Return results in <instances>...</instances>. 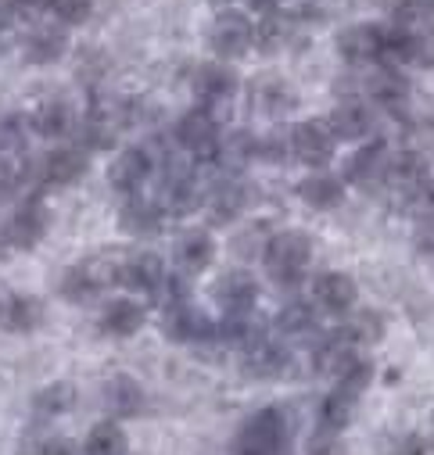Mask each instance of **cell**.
Wrapping results in <instances>:
<instances>
[{"instance_id":"cell-28","label":"cell","mask_w":434,"mask_h":455,"mask_svg":"<svg viewBox=\"0 0 434 455\" xmlns=\"http://www.w3.org/2000/svg\"><path fill=\"white\" fill-rule=\"evenodd\" d=\"M420 58H423V40H420L413 29H402V26L384 29V51H381V61H395V65H402V61H420Z\"/></svg>"},{"instance_id":"cell-5","label":"cell","mask_w":434,"mask_h":455,"mask_svg":"<svg viewBox=\"0 0 434 455\" xmlns=\"http://www.w3.org/2000/svg\"><path fill=\"white\" fill-rule=\"evenodd\" d=\"M280 448H284V419L277 409L255 412L234 441V455H280Z\"/></svg>"},{"instance_id":"cell-31","label":"cell","mask_w":434,"mask_h":455,"mask_svg":"<svg viewBox=\"0 0 434 455\" xmlns=\"http://www.w3.org/2000/svg\"><path fill=\"white\" fill-rule=\"evenodd\" d=\"M352 412H356V398L345 395V391H331L319 405V427L327 434H338L352 423Z\"/></svg>"},{"instance_id":"cell-32","label":"cell","mask_w":434,"mask_h":455,"mask_svg":"<svg viewBox=\"0 0 434 455\" xmlns=\"http://www.w3.org/2000/svg\"><path fill=\"white\" fill-rule=\"evenodd\" d=\"M284 363H287V355L277 345H269L266 337L245 352V370L255 377H277V373H284Z\"/></svg>"},{"instance_id":"cell-15","label":"cell","mask_w":434,"mask_h":455,"mask_svg":"<svg viewBox=\"0 0 434 455\" xmlns=\"http://www.w3.org/2000/svg\"><path fill=\"white\" fill-rule=\"evenodd\" d=\"M334 140H366L374 133V111L359 100H345L331 111V119H327Z\"/></svg>"},{"instance_id":"cell-12","label":"cell","mask_w":434,"mask_h":455,"mask_svg":"<svg viewBox=\"0 0 434 455\" xmlns=\"http://www.w3.org/2000/svg\"><path fill=\"white\" fill-rule=\"evenodd\" d=\"M237 93V76L227 65H201L194 76V97L201 100V108H220Z\"/></svg>"},{"instance_id":"cell-26","label":"cell","mask_w":434,"mask_h":455,"mask_svg":"<svg viewBox=\"0 0 434 455\" xmlns=\"http://www.w3.org/2000/svg\"><path fill=\"white\" fill-rule=\"evenodd\" d=\"M245 201H248L245 187L234 183V180H227V183H220V187L205 190V201H201V204L208 208L212 222H230V219H237V215L245 212Z\"/></svg>"},{"instance_id":"cell-42","label":"cell","mask_w":434,"mask_h":455,"mask_svg":"<svg viewBox=\"0 0 434 455\" xmlns=\"http://www.w3.org/2000/svg\"><path fill=\"white\" fill-rule=\"evenodd\" d=\"M252 4H255L259 12H266V15H273V8L280 4V0H252Z\"/></svg>"},{"instance_id":"cell-17","label":"cell","mask_w":434,"mask_h":455,"mask_svg":"<svg viewBox=\"0 0 434 455\" xmlns=\"http://www.w3.org/2000/svg\"><path fill=\"white\" fill-rule=\"evenodd\" d=\"M33 130L47 140H61V137H72L76 133V111L68 100L61 97H51L36 108V116H33Z\"/></svg>"},{"instance_id":"cell-24","label":"cell","mask_w":434,"mask_h":455,"mask_svg":"<svg viewBox=\"0 0 434 455\" xmlns=\"http://www.w3.org/2000/svg\"><path fill=\"white\" fill-rule=\"evenodd\" d=\"M68 47V36H65V26H47V22H36V29L29 33L26 40V58L36 61V65H51L65 54Z\"/></svg>"},{"instance_id":"cell-3","label":"cell","mask_w":434,"mask_h":455,"mask_svg":"<svg viewBox=\"0 0 434 455\" xmlns=\"http://www.w3.org/2000/svg\"><path fill=\"white\" fill-rule=\"evenodd\" d=\"M334 133L323 119H309V123H294L287 130V151L309 165V169H323L331 158H334Z\"/></svg>"},{"instance_id":"cell-1","label":"cell","mask_w":434,"mask_h":455,"mask_svg":"<svg viewBox=\"0 0 434 455\" xmlns=\"http://www.w3.org/2000/svg\"><path fill=\"white\" fill-rule=\"evenodd\" d=\"M123 266H126V255L119 251H100L86 262H79L76 269L65 273L61 280V294L72 298V301H86L93 294H100L104 287H112L123 280Z\"/></svg>"},{"instance_id":"cell-34","label":"cell","mask_w":434,"mask_h":455,"mask_svg":"<svg viewBox=\"0 0 434 455\" xmlns=\"http://www.w3.org/2000/svg\"><path fill=\"white\" fill-rule=\"evenodd\" d=\"M36 412L40 416H61V412H68L72 405H76V387L68 384V380H58V384H47L40 395H36Z\"/></svg>"},{"instance_id":"cell-29","label":"cell","mask_w":434,"mask_h":455,"mask_svg":"<svg viewBox=\"0 0 434 455\" xmlns=\"http://www.w3.org/2000/svg\"><path fill=\"white\" fill-rule=\"evenodd\" d=\"M141 402H144V391L130 377H116L112 384L104 387V405H108V412H112V416H130V412L141 409Z\"/></svg>"},{"instance_id":"cell-30","label":"cell","mask_w":434,"mask_h":455,"mask_svg":"<svg viewBox=\"0 0 434 455\" xmlns=\"http://www.w3.org/2000/svg\"><path fill=\"white\" fill-rule=\"evenodd\" d=\"M83 455H126V434L119 423H97L90 434H86V444H83Z\"/></svg>"},{"instance_id":"cell-13","label":"cell","mask_w":434,"mask_h":455,"mask_svg":"<svg viewBox=\"0 0 434 455\" xmlns=\"http://www.w3.org/2000/svg\"><path fill=\"white\" fill-rule=\"evenodd\" d=\"M165 333L173 340H208L215 337V323L190 301H180L173 308H165Z\"/></svg>"},{"instance_id":"cell-43","label":"cell","mask_w":434,"mask_h":455,"mask_svg":"<svg viewBox=\"0 0 434 455\" xmlns=\"http://www.w3.org/2000/svg\"><path fill=\"white\" fill-rule=\"evenodd\" d=\"M212 4H230V0H212Z\"/></svg>"},{"instance_id":"cell-11","label":"cell","mask_w":434,"mask_h":455,"mask_svg":"<svg viewBox=\"0 0 434 455\" xmlns=\"http://www.w3.org/2000/svg\"><path fill=\"white\" fill-rule=\"evenodd\" d=\"M151 155L144 148H126L112 165H108V183L119 194H137L151 176Z\"/></svg>"},{"instance_id":"cell-37","label":"cell","mask_w":434,"mask_h":455,"mask_svg":"<svg viewBox=\"0 0 434 455\" xmlns=\"http://www.w3.org/2000/svg\"><path fill=\"white\" fill-rule=\"evenodd\" d=\"M370 380H374V370H370V363L363 359L356 370H349V373L338 380V391H345V395H352V398H356V395H363V391H366V384H370Z\"/></svg>"},{"instance_id":"cell-38","label":"cell","mask_w":434,"mask_h":455,"mask_svg":"<svg viewBox=\"0 0 434 455\" xmlns=\"http://www.w3.org/2000/svg\"><path fill=\"white\" fill-rule=\"evenodd\" d=\"M8 12L22 22H40L47 12H51V0H12Z\"/></svg>"},{"instance_id":"cell-40","label":"cell","mask_w":434,"mask_h":455,"mask_svg":"<svg viewBox=\"0 0 434 455\" xmlns=\"http://www.w3.org/2000/svg\"><path fill=\"white\" fill-rule=\"evenodd\" d=\"M36 455H79L76 451V444L72 441H65V437H51V441H44L40 444V451Z\"/></svg>"},{"instance_id":"cell-21","label":"cell","mask_w":434,"mask_h":455,"mask_svg":"<svg viewBox=\"0 0 434 455\" xmlns=\"http://www.w3.org/2000/svg\"><path fill=\"white\" fill-rule=\"evenodd\" d=\"M44 323V301L29 298V294H12L4 305H0V326L12 333H29Z\"/></svg>"},{"instance_id":"cell-41","label":"cell","mask_w":434,"mask_h":455,"mask_svg":"<svg viewBox=\"0 0 434 455\" xmlns=\"http://www.w3.org/2000/svg\"><path fill=\"white\" fill-rule=\"evenodd\" d=\"M398 455H434V437H409Z\"/></svg>"},{"instance_id":"cell-25","label":"cell","mask_w":434,"mask_h":455,"mask_svg":"<svg viewBox=\"0 0 434 455\" xmlns=\"http://www.w3.org/2000/svg\"><path fill=\"white\" fill-rule=\"evenodd\" d=\"M345 176H349L352 183H363V187L377 183L381 176H388V148H384V144H366V148H359V151L345 162Z\"/></svg>"},{"instance_id":"cell-10","label":"cell","mask_w":434,"mask_h":455,"mask_svg":"<svg viewBox=\"0 0 434 455\" xmlns=\"http://www.w3.org/2000/svg\"><path fill=\"white\" fill-rule=\"evenodd\" d=\"M312 298H316V305L327 312V315H345V312L356 308L359 287H356V280L345 276V273H323V276L316 280V287H312Z\"/></svg>"},{"instance_id":"cell-2","label":"cell","mask_w":434,"mask_h":455,"mask_svg":"<svg viewBox=\"0 0 434 455\" xmlns=\"http://www.w3.org/2000/svg\"><path fill=\"white\" fill-rule=\"evenodd\" d=\"M309 259H312V241L301 230L273 234L266 241V251H262V266L277 283H298Z\"/></svg>"},{"instance_id":"cell-14","label":"cell","mask_w":434,"mask_h":455,"mask_svg":"<svg viewBox=\"0 0 434 455\" xmlns=\"http://www.w3.org/2000/svg\"><path fill=\"white\" fill-rule=\"evenodd\" d=\"M338 51L345 61H377L384 51V29L370 26V22L349 26L338 33Z\"/></svg>"},{"instance_id":"cell-20","label":"cell","mask_w":434,"mask_h":455,"mask_svg":"<svg viewBox=\"0 0 434 455\" xmlns=\"http://www.w3.org/2000/svg\"><path fill=\"white\" fill-rule=\"evenodd\" d=\"M162 219H165V208L158 201H148V197H130L126 208L119 212V226L133 237H151L162 230Z\"/></svg>"},{"instance_id":"cell-33","label":"cell","mask_w":434,"mask_h":455,"mask_svg":"<svg viewBox=\"0 0 434 455\" xmlns=\"http://www.w3.org/2000/svg\"><path fill=\"white\" fill-rule=\"evenodd\" d=\"M312 326H316V308L305 301L284 305V312L277 315V333H284V337H305V333H312Z\"/></svg>"},{"instance_id":"cell-23","label":"cell","mask_w":434,"mask_h":455,"mask_svg":"<svg viewBox=\"0 0 434 455\" xmlns=\"http://www.w3.org/2000/svg\"><path fill=\"white\" fill-rule=\"evenodd\" d=\"M148 312L130 301V298H119V301H108L104 312H100V330L112 333V337H133L141 326H144Z\"/></svg>"},{"instance_id":"cell-19","label":"cell","mask_w":434,"mask_h":455,"mask_svg":"<svg viewBox=\"0 0 434 455\" xmlns=\"http://www.w3.org/2000/svg\"><path fill=\"white\" fill-rule=\"evenodd\" d=\"M162 280H165V266H162V259H158L155 251H137V255L126 259V266H123V280H119V283H126L130 291L155 294V291L162 287Z\"/></svg>"},{"instance_id":"cell-27","label":"cell","mask_w":434,"mask_h":455,"mask_svg":"<svg viewBox=\"0 0 434 455\" xmlns=\"http://www.w3.org/2000/svg\"><path fill=\"white\" fill-rule=\"evenodd\" d=\"M366 93L374 104L381 108H402L409 100V79L398 76L395 68H377L370 79H366Z\"/></svg>"},{"instance_id":"cell-16","label":"cell","mask_w":434,"mask_h":455,"mask_svg":"<svg viewBox=\"0 0 434 455\" xmlns=\"http://www.w3.org/2000/svg\"><path fill=\"white\" fill-rule=\"evenodd\" d=\"M212 255H215V244H212L208 230H187V234H180V241H176V248H173L176 269L187 273V276L208 269Z\"/></svg>"},{"instance_id":"cell-8","label":"cell","mask_w":434,"mask_h":455,"mask_svg":"<svg viewBox=\"0 0 434 455\" xmlns=\"http://www.w3.org/2000/svg\"><path fill=\"white\" fill-rule=\"evenodd\" d=\"M83 172H86V151L83 148H58L33 165V180L44 187H68Z\"/></svg>"},{"instance_id":"cell-35","label":"cell","mask_w":434,"mask_h":455,"mask_svg":"<svg viewBox=\"0 0 434 455\" xmlns=\"http://www.w3.org/2000/svg\"><path fill=\"white\" fill-rule=\"evenodd\" d=\"M26 148V119L22 116H0V155H22Z\"/></svg>"},{"instance_id":"cell-36","label":"cell","mask_w":434,"mask_h":455,"mask_svg":"<svg viewBox=\"0 0 434 455\" xmlns=\"http://www.w3.org/2000/svg\"><path fill=\"white\" fill-rule=\"evenodd\" d=\"M93 12V0H51V15L58 26H83Z\"/></svg>"},{"instance_id":"cell-4","label":"cell","mask_w":434,"mask_h":455,"mask_svg":"<svg viewBox=\"0 0 434 455\" xmlns=\"http://www.w3.org/2000/svg\"><path fill=\"white\" fill-rule=\"evenodd\" d=\"M176 144L194 155L197 162H212L215 148H220V116L208 108H194L176 123Z\"/></svg>"},{"instance_id":"cell-9","label":"cell","mask_w":434,"mask_h":455,"mask_svg":"<svg viewBox=\"0 0 434 455\" xmlns=\"http://www.w3.org/2000/svg\"><path fill=\"white\" fill-rule=\"evenodd\" d=\"M44 234H47V208H44L36 197H29L26 204H19L15 215H12L8 226H4V241H8L12 248H19V251L36 248Z\"/></svg>"},{"instance_id":"cell-22","label":"cell","mask_w":434,"mask_h":455,"mask_svg":"<svg viewBox=\"0 0 434 455\" xmlns=\"http://www.w3.org/2000/svg\"><path fill=\"white\" fill-rule=\"evenodd\" d=\"M298 197L316 212H331L345 201V187H342V180H334L327 172H312L298 183Z\"/></svg>"},{"instance_id":"cell-7","label":"cell","mask_w":434,"mask_h":455,"mask_svg":"<svg viewBox=\"0 0 434 455\" xmlns=\"http://www.w3.org/2000/svg\"><path fill=\"white\" fill-rule=\"evenodd\" d=\"M123 126H126V116H123V108L116 100L93 104L86 123H83V151H104V148H112Z\"/></svg>"},{"instance_id":"cell-18","label":"cell","mask_w":434,"mask_h":455,"mask_svg":"<svg viewBox=\"0 0 434 455\" xmlns=\"http://www.w3.org/2000/svg\"><path fill=\"white\" fill-rule=\"evenodd\" d=\"M255 298H259V287L248 273H227L220 280V287H215V301L223 305L227 315H248Z\"/></svg>"},{"instance_id":"cell-6","label":"cell","mask_w":434,"mask_h":455,"mask_svg":"<svg viewBox=\"0 0 434 455\" xmlns=\"http://www.w3.org/2000/svg\"><path fill=\"white\" fill-rule=\"evenodd\" d=\"M208 44L212 51L220 54L223 61H234V58H245L248 47L255 44V26L248 15L241 12H220L208 29Z\"/></svg>"},{"instance_id":"cell-39","label":"cell","mask_w":434,"mask_h":455,"mask_svg":"<svg viewBox=\"0 0 434 455\" xmlns=\"http://www.w3.org/2000/svg\"><path fill=\"white\" fill-rule=\"evenodd\" d=\"M416 248L423 255H434V219H427V222L416 226Z\"/></svg>"}]
</instances>
